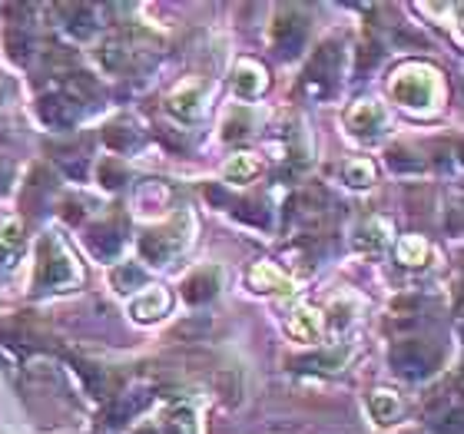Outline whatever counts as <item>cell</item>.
Returning <instances> with one entry per match:
<instances>
[{"mask_svg":"<svg viewBox=\"0 0 464 434\" xmlns=\"http://www.w3.org/2000/svg\"><path fill=\"white\" fill-rule=\"evenodd\" d=\"M395 97L401 100V103H408V107H418V103H428L431 100V83H428V77L415 80V77H401L395 83Z\"/></svg>","mask_w":464,"mask_h":434,"instance_id":"10","label":"cell"},{"mask_svg":"<svg viewBox=\"0 0 464 434\" xmlns=\"http://www.w3.org/2000/svg\"><path fill=\"white\" fill-rule=\"evenodd\" d=\"M345 179L352 186H368L372 179H375V169H372L368 159H355V163L345 166Z\"/></svg>","mask_w":464,"mask_h":434,"instance_id":"22","label":"cell"},{"mask_svg":"<svg viewBox=\"0 0 464 434\" xmlns=\"http://www.w3.org/2000/svg\"><path fill=\"white\" fill-rule=\"evenodd\" d=\"M136 434H160V431H150V428H143V431H136Z\"/></svg>","mask_w":464,"mask_h":434,"instance_id":"29","label":"cell"},{"mask_svg":"<svg viewBox=\"0 0 464 434\" xmlns=\"http://www.w3.org/2000/svg\"><path fill=\"white\" fill-rule=\"evenodd\" d=\"M166 431L169 434H196V421H193V411L189 408H169V415H166Z\"/></svg>","mask_w":464,"mask_h":434,"instance_id":"16","label":"cell"},{"mask_svg":"<svg viewBox=\"0 0 464 434\" xmlns=\"http://www.w3.org/2000/svg\"><path fill=\"white\" fill-rule=\"evenodd\" d=\"M166 309H169V295H166L163 289L146 292L143 299H136V302H133V315H136L140 322L160 319V315H163Z\"/></svg>","mask_w":464,"mask_h":434,"instance_id":"13","label":"cell"},{"mask_svg":"<svg viewBox=\"0 0 464 434\" xmlns=\"http://www.w3.org/2000/svg\"><path fill=\"white\" fill-rule=\"evenodd\" d=\"M305 43V20H299L295 14H279L276 27H272V47L279 57H295Z\"/></svg>","mask_w":464,"mask_h":434,"instance_id":"4","label":"cell"},{"mask_svg":"<svg viewBox=\"0 0 464 434\" xmlns=\"http://www.w3.org/2000/svg\"><path fill=\"white\" fill-rule=\"evenodd\" d=\"M40 116L47 120V126L67 130V126L77 123L80 107L70 97H44V100H40Z\"/></svg>","mask_w":464,"mask_h":434,"instance_id":"5","label":"cell"},{"mask_svg":"<svg viewBox=\"0 0 464 434\" xmlns=\"http://www.w3.org/2000/svg\"><path fill=\"white\" fill-rule=\"evenodd\" d=\"M425 252H428V246L418 236H408L405 242H401V249H398V259L405 262V265H418V262L425 259Z\"/></svg>","mask_w":464,"mask_h":434,"instance_id":"20","label":"cell"},{"mask_svg":"<svg viewBox=\"0 0 464 434\" xmlns=\"http://www.w3.org/2000/svg\"><path fill=\"white\" fill-rule=\"evenodd\" d=\"M216 289H219V272L216 269H199L196 275H189L183 285V295L186 302H206L213 299Z\"/></svg>","mask_w":464,"mask_h":434,"instance_id":"6","label":"cell"},{"mask_svg":"<svg viewBox=\"0 0 464 434\" xmlns=\"http://www.w3.org/2000/svg\"><path fill=\"white\" fill-rule=\"evenodd\" d=\"M73 279V262L57 239H44L37 252V289H57Z\"/></svg>","mask_w":464,"mask_h":434,"instance_id":"2","label":"cell"},{"mask_svg":"<svg viewBox=\"0 0 464 434\" xmlns=\"http://www.w3.org/2000/svg\"><path fill=\"white\" fill-rule=\"evenodd\" d=\"M435 348L428 342H401V345L392 352V362L405 378H425L431 368H435Z\"/></svg>","mask_w":464,"mask_h":434,"instance_id":"3","label":"cell"},{"mask_svg":"<svg viewBox=\"0 0 464 434\" xmlns=\"http://www.w3.org/2000/svg\"><path fill=\"white\" fill-rule=\"evenodd\" d=\"M169 110H173L176 116H183V120H189V116L199 113V103H196V93H176L173 100H169Z\"/></svg>","mask_w":464,"mask_h":434,"instance_id":"24","label":"cell"},{"mask_svg":"<svg viewBox=\"0 0 464 434\" xmlns=\"http://www.w3.org/2000/svg\"><path fill=\"white\" fill-rule=\"evenodd\" d=\"M348 123H352L355 133L375 136L378 130H382V110H378L375 103H358V107L348 113Z\"/></svg>","mask_w":464,"mask_h":434,"instance_id":"12","label":"cell"},{"mask_svg":"<svg viewBox=\"0 0 464 434\" xmlns=\"http://www.w3.org/2000/svg\"><path fill=\"white\" fill-rule=\"evenodd\" d=\"M140 249H143L146 259H153L156 265H163L169 256H173L176 242L166 236V232H146L143 239H140Z\"/></svg>","mask_w":464,"mask_h":434,"instance_id":"14","label":"cell"},{"mask_svg":"<svg viewBox=\"0 0 464 434\" xmlns=\"http://www.w3.org/2000/svg\"><path fill=\"white\" fill-rule=\"evenodd\" d=\"M401 411H405V405H401V398L392 395V391H375V395H372V415H375L382 425L398 421Z\"/></svg>","mask_w":464,"mask_h":434,"instance_id":"15","label":"cell"},{"mask_svg":"<svg viewBox=\"0 0 464 434\" xmlns=\"http://www.w3.org/2000/svg\"><path fill=\"white\" fill-rule=\"evenodd\" d=\"M90 246H93L97 256L113 259L116 252H120V246H123V236H120V229H116L113 222H107V226H97V229L90 232Z\"/></svg>","mask_w":464,"mask_h":434,"instance_id":"11","label":"cell"},{"mask_svg":"<svg viewBox=\"0 0 464 434\" xmlns=\"http://www.w3.org/2000/svg\"><path fill=\"white\" fill-rule=\"evenodd\" d=\"M67 14V27L73 37H93V30H97V14L93 7L87 4H73V7H60Z\"/></svg>","mask_w":464,"mask_h":434,"instance_id":"8","label":"cell"},{"mask_svg":"<svg viewBox=\"0 0 464 434\" xmlns=\"http://www.w3.org/2000/svg\"><path fill=\"white\" fill-rule=\"evenodd\" d=\"M143 282H146L143 269H140V265H133V262H126V265H120V269L113 272V285L120 292L136 289V285H143Z\"/></svg>","mask_w":464,"mask_h":434,"instance_id":"17","label":"cell"},{"mask_svg":"<svg viewBox=\"0 0 464 434\" xmlns=\"http://www.w3.org/2000/svg\"><path fill=\"white\" fill-rule=\"evenodd\" d=\"M388 166H392V169H398V173H415V169H421V159H418L415 153H408V149H401V146H398V149H392V153H388Z\"/></svg>","mask_w":464,"mask_h":434,"instance_id":"21","label":"cell"},{"mask_svg":"<svg viewBox=\"0 0 464 434\" xmlns=\"http://www.w3.org/2000/svg\"><path fill=\"white\" fill-rule=\"evenodd\" d=\"M252 173H259V163L252 156H236L229 166H226V176L229 179H249Z\"/></svg>","mask_w":464,"mask_h":434,"instance_id":"23","label":"cell"},{"mask_svg":"<svg viewBox=\"0 0 464 434\" xmlns=\"http://www.w3.org/2000/svg\"><path fill=\"white\" fill-rule=\"evenodd\" d=\"M362 236H365V239H362V246H365L368 252H375L388 242V226L382 219H372L365 229H362Z\"/></svg>","mask_w":464,"mask_h":434,"instance_id":"19","label":"cell"},{"mask_svg":"<svg viewBox=\"0 0 464 434\" xmlns=\"http://www.w3.org/2000/svg\"><path fill=\"white\" fill-rule=\"evenodd\" d=\"M266 87H269L266 70L259 63H242L239 73H236V93H242V97H259Z\"/></svg>","mask_w":464,"mask_h":434,"instance_id":"7","label":"cell"},{"mask_svg":"<svg viewBox=\"0 0 464 434\" xmlns=\"http://www.w3.org/2000/svg\"><path fill=\"white\" fill-rule=\"evenodd\" d=\"M7 183H10V166H7V163H0V193L7 189Z\"/></svg>","mask_w":464,"mask_h":434,"instance_id":"28","label":"cell"},{"mask_svg":"<svg viewBox=\"0 0 464 434\" xmlns=\"http://www.w3.org/2000/svg\"><path fill=\"white\" fill-rule=\"evenodd\" d=\"M339 67H342V50L335 43H325V47L315 50L309 70H305V80H302V90L309 97H329L332 90L339 87Z\"/></svg>","mask_w":464,"mask_h":434,"instance_id":"1","label":"cell"},{"mask_svg":"<svg viewBox=\"0 0 464 434\" xmlns=\"http://www.w3.org/2000/svg\"><path fill=\"white\" fill-rule=\"evenodd\" d=\"M7 47H10V57H14V60H27L30 50H34V40H30L27 27H20V34L10 27L7 30Z\"/></svg>","mask_w":464,"mask_h":434,"instance_id":"18","label":"cell"},{"mask_svg":"<svg viewBox=\"0 0 464 434\" xmlns=\"http://www.w3.org/2000/svg\"><path fill=\"white\" fill-rule=\"evenodd\" d=\"M100 176H103V186H110V189H116L120 183H126V173H120L113 163H103L100 166Z\"/></svg>","mask_w":464,"mask_h":434,"instance_id":"26","label":"cell"},{"mask_svg":"<svg viewBox=\"0 0 464 434\" xmlns=\"http://www.w3.org/2000/svg\"><path fill=\"white\" fill-rule=\"evenodd\" d=\"M103 136H107V143L113 146V149H126V146H136V133L130 130V126H126V133H116L113 126H110V130Z\"/></svg>","mask_w":464,"mask_h":434,"instance_id":"25","label":"cell"},{"mask_svg":"<svg viewBox=\"0 0 464 434\" xmlns=\"http://www.w3.org/2000/svg\"><path fill=\"white\" fill-rule=\"evenodd\" d=\"M246 126H249V116L246 113H236V120H232L229 116V123H226V136H236V140H239V136H246Z\"/></svg>","mask_w":464,"mask_h":434,"instance_id":"27","label":"cell"},{"mask_svg":"<svg viewBox=\"0 0 464 434\" xmlns=\"http://www.w3.org/2000/svg\"><path fill=\"white\" fill-rule=\"evenodd\" d=\"M130 57H133V50H130L126 37H110L107 43L100 47V63H103L110 73H116V70H126Z\"/></svg>","mask_w":464,"mask_h":434,"instance_id":"9","label":"cell"}]
</instances>
